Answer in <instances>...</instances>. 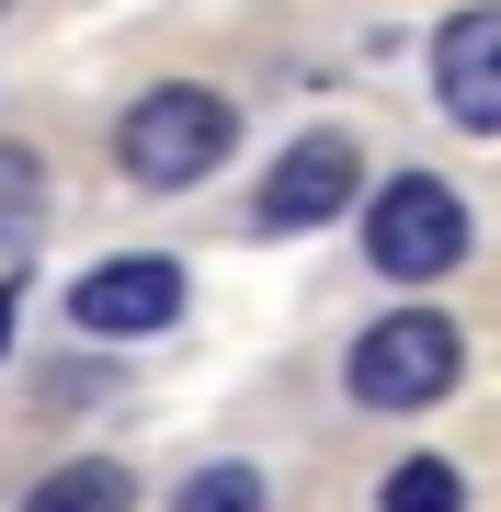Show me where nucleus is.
<instances>
[{
  "mask_svg": "<svg viewBox=\"0 0 501 512\" xmlns=\"http://www.w3.org/2000/svg\"><path fill=\"white\" fill-rule=\"evenodd\" d=\"M388 512H467V478H456L445 456H410V467L388 478Z\"/></svg>",
  "mask_w": 501,
  "mask_h": 512,
  "instance_id": "obj_10",
  "label": "nucleus"
},
{
  "mask_svg": "<svg viewBox=\"0 0 501 512\" xmlns=\"http://www.w3.org/2000/svg\"><path fill=\"white\" fill-rule=\"evenodd\" d=\"M353 194H365V160H353V137H297L274 171H262L251 217L274 228V239H297V228H331Z\"/></svg>",
  "mask_w": 501,
  "mask_h": 512,
  "instance_id": "obj_5",
  "label": "nucleus"
},
{
  "mask_svg": "<svg viewBox=\"0 0 501 512\" xmlns=\"http://www.w3.org/2000/svg\"><path fill=\"white\" fill-rule=\"evenodd\" d=\"M171 512H262V467H240V456H228V467H194L183 490H171Z\"/></svg>",
  "mask_w": 501,
  "mask_h": 512,
  "instance_id": "obj_8",
  "label": "nucleus"
},
{
  "mask_svg": "<svg viewBox=\"0 0 501 512\" xmlns=\"http://www.w3.org/2000/svg\"><path fill=\"white\" fill-rule=\"evenodd\" d=\"M12 319H23V262L0 274V353H12Z\"/></svg>",
  "mask_w": 501,
  "mask_h": 512,
  "instance_id": "obj_11",
  "label": "nucleus"
},
{
  "mask_svg": "<svg viewBox=\"0 0 501 512\" xmlns=\"http://www.w3.org/2000/svg\"><path fill=\"white\" fill-rule=\"evenodd\" d=\"M183 262L171 251H114V262H92V274L69 285V330L80 342H149V330H171L183 319Z\"/></svg>",
  "mask_w": 501,
  "mask_h": 512,
  "instance_id": "obj_4",
  "label": "nucleus"
},
{
  "mask_svg": "<svg viewBox=\"0 0 501 512\" xmlns=\"http://www.w3.org/2000/svg\"><path fill=\"white\" fill-rule=\"evenodd\" d=\"M433 103L467 137H501V0H479V12H456L433 35Z\"/></svg>",
  "mask_w": 501,
  "mask_h": 512,
  "instance_id": "obj_6",
  "label": "nucleus"
},
{
  "mask_svg": "<svg viewBox=\"0 0 501 512\" xmlns=\"http://www.w3.org/2000/svg\"><path fill=\"white\" fill-rule=\"evenodd\" d=\"M365 205V262L376 274H399V285H445L456 262H467V194L456 183H433V171H388L376 194H353Z\"/></svg>",
  "mask_w": 501,
  "mask_h": 512,
  "instance_id": "obj_2",
  "label": "nucleus"
},
{
  "mask_svg": "<svg viewBox=\"0 0 501 512\" xmlns=\"http://www.w3.org/2000/svg\"><path fill=\"white\" fill-rule=\"evenodd\" d=\"M228 148H240V114H228V92H205V80H160V92H137L126 126H114V160H126L137 194L205 183Z\"/></svg>",
  "mask_w": 501,
  "mask_h": 512,
  "instance_id": "obj_1",
  "label": "nucleus"
},
{
  "mask_svg": "<svg viewBox=\"0 0 501 512\" xmlns=\"http://www.w3.org/2000/svg\"><path fill=\"white\" fill-rule=\"evenodd\" d=\"M456 376H467V330L445 308H399V319H376L365 342L342 353L353 410H433Z\"/></svg>",
  "mask_w": 501,
  "mask_h": 512,
  "instance_id": "obj_3",
  "label": "nucleus"
},
{
  "mask_svg": "<svg viewBox=\"0 0 501 512\" xmlns=\"http://www.w3.org/2000/svg\"><path fill=\"white\" fill-rule=\"evenodd\" d=\"M12 512H137V478H126V456H69V467H46Z\"/></svg>",
  "mask_w": 501,
  "mask_h": 512,
  "instance_id": "obj_7",
  "label": "nucleus"
},
{
  "mask_svg": "<svg viewBox=\"0 0 501 512\" xmlns=\"http://www.w3.org/2000/svg\"><path fill=\"white\" fill-rule=\"evenodd\" d=\"M35 217H46V160H35V148H12V137H0V239H23Z\"/></svg>",
  "mask_w": 501,
  "mask_h": 512,
  "instance_id": "obj_9",
  "label": "nucleus"
}]
</instances>
